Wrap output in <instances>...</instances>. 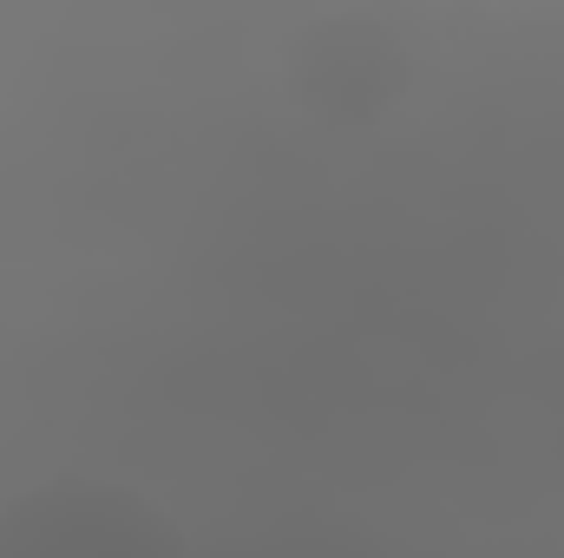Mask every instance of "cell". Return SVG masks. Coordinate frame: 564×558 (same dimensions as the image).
Here are the masks:
<instances>
[{"label":"cell","mask_w":564,"mask_h":558,"mask_svg":"<svg viewBox=\"0 0 564 558\" xmlns=\"http://www.w3.org/2000/svg\"><path fill=\"white\" fill-rule=\"evenodd\" d=\"M0 558H184V533L126 480L53 473L0 506Z\"/></svg>","instance_id":"1"}]
</instances>
